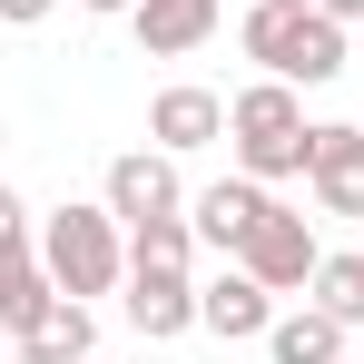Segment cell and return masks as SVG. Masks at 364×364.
<instances>
[{
  "label": "cell",
  "mask_w": 364,
  "mask_h": 364,
  "mask_svg": "<svg viewBox=\"0 0 364 364\" xmlns=\"http://www.w3.org/2000/svg\"><path fill=\"white\" fill-rule=\"evenodd\" d=\"M227 148H237V168H246V178H266V187L305 178V158H315L305 89H296V79H266V69H256L237 99H227Z\"/></svg>",
  "instance_id": "6da1fadb"
},
{
  "label": "cell",
  "mask_w": 364,
  "mask_h": 364,
  "mask_svg": "<svg viewBox=\"0 0 364 364\" xmlns=\"http://www.w3.org/2000/svg\"><path fill=\"white\" fill-rule=\"evenodd\" d=\"M40 266H50V286L60 296H119L128 286V227L109 217V197L89 207V197H69V207H50L40 217Z\"/></svg>",
  "instance_id": "7a4b0ae2"
},
{
  "label": "cell",
  "mask_w": 364,
  "mask_h": 364,
  "mask_svg": "<svg viewBox=\"0 0 364 364\" xmlns=\"http://www.w3.org/2000/svg\"><path fill=\"white\" fill-rule=\"evenodd\" d=\"M246 60L266 69V79H296V89H325V79H345V20H325V10H276V0H256L237 20Z\"/></svg>",
  "instance_id": "3957f363"
},
{
  "label": "cell",
  "mask_w": 364,
  "mask_h": 364,
  "mask_svg": "<svg viewBox=\"0 0 364 364\" xmlns=\"http://www.w3.org/2000/svg\"><path fill=\"white\" fill-rule=\"evenodd\" d=\"M237 266L266 286V296H305V286H315V266H325V237L305 227V207H286V197H276V207H266V227L246 237Z\"/></svg>",
  "instance_id": "277c9868"
},
{
  "label": "cell",
  "mask_w": 364,
  "mask_h": 364,
  "mask_svg": "<svg viewBox=\"0 0 364 364\" xmlns=\"http://www.w3.org/2000/svg\"><path fill=\"white\" fill-rule=\"evenodd\" d=\"M266 207H276V187L237 168V178H217V187H197V197H187V227H197V246H207V256H227V266H237L246 237L266 227Z\"/></svg>",
  "instance_id": "5b68a950"
},
{
  "label": "cell",
  "mask_w": 364,
  "mask_h": 364,
  "mask_svg": "<svg viewBox=\"0 0 364 364\" xmlns=\"http://www.w3.org/2000/svg\"><path fill=\"white\" fill-rule=\"evenodd\" d=\"M109 217L119 227H148V217H187V187H178V158L168 148H128V158H109Z\"/></svg>",
  "instance_id": "8992f818"
},
{
  "label": "cell",
  "mask_w": 364,
  "mask_h": 364,
  "mask_svg": "<svg viewBox=\"0 0 364 364\" xmlns=\"http://www.w3.org/2000/svg\"><path fill=\"white\" fill-rule=\"evenodd\" d=\"M128 325L148 335V345H178L187 325H197V266H128Z\"/></svg>",
  "instance_id": "52a82bcc"
},
{
  "label": "cell",
  "mask_w": 364,
  "mask_h": 364,
  "mask_svg": "<svg viewBox=\"0 0 364 364\" xmlns=\"http://www.w3.org/2000/svg\"><path fill=\"white\" fill-rule=\"evenodd\" d=\"M305 197H315L325 217H364V128H355V119H325V128H315Z\"/></svg>",
  "instance_id": "ba28073f"
},
{
  "label": "cell",
  "mask_w": 364,
  "mask_h": 364,
  "mask_svg": "<svg viewBox=\"0 0 364 364\" xmlns=\"http://www.w3.org/2000/svg\"><path fill=\"white\" fill-rule=\"evenodd\" d=\"M217 138H227V99H217V89H197V79H168V89L148 99V148L187 158V148H217Z\"/></svg>",
  "instance_id": "9c48e42d"
},
{
  "label": "cell",
  "mask_w": 364,
  "mask_h": 364,
  "mask_svg": "<svg viewBox=\"0 0 364 364\" xmlns=\"http://www.w3.org/2000/svg\"><path fill=\"white\" fill-rule=\"evenodd\" d=\"M197 325H207L217 345H266V325H276V296H266L246 266H217V276L197 286Z\"/></svg>",
  "instance_id": "30bf717a"
},
{
  "label": "cell",
  "mask_w": 364,
  "mask_h": 364,
  "mask_svg": "<svg viewBox=\"0 0 364 364\" xmlns=\"http://www.w3.org/2000/svg\"><path fill=\"white\" fill-rule=\"evenodd\" d=\"M217 20H227V0H138V10H128V30H138L148 60H187V50H207Z\"/></svg>",
  "instance_id": "8fae6325"
},
{
  "label": "cell",
  "mask_w": 364,
  "mask_h": 364,
  "mask_svg": "<svg viewBox=\"0 0 364 364\" xmlns=\"http://www.w3.org/2000/svg\"><path fill=\"white\" fill-rule=\"evenodd\" d=\"M345 335H355L345 315H325L315 296H296V305H276V325H266V355H276V364H335V355H345Z\"/></svg>",
  "instance_id": "7c38bea8"
},
{
  "label": "cell",
  "mask_w": 364,
  "mask_h": 364,
  "mask_svg": "<svg viewBox=\"0 0 364 364\" xmlns=\"http://www.w3.org/2000/svg\"><path fill=\"white\" fill-rule=\"evenodd\" d=\"M89 345H99V315L79 296H60L30 335H20V364H89Z\"/></svg>",
  "instance_id": "4fadbf2b"
},
{
  "label": "cell",
  "mask_w": 364,
  "mask_h": 364,
  "mask_svg": "<svg viewBox=\"0 0 364 364\" xmlns=\"http://www.w3.org/2000/svg\"><path fill=\"white\" fill-rule=\"evenodd\" d=\"M50 305H60V286H50L40 246H10V256H0V325H10V335H30Z\"/></svg>",
  "instance_id": "5bb4252c"
},
{
  "label": "cell",
  "mask_w": 364,
  "mask_h": 364,
  "mask_svg": "<svg viewBox=\"0 0 364 364\" xmlns=\"http://www.w3.org/2000/svg\"><path fill=\"white\" fill-rule=\"evenodd\" d=\"M207 246L187 217H148V227H128V266H197Z\"/></svg>",
  "instance_id": "9a60e30c"
},
{
  "label": "cell",
  "mask_w": 364,
  "mask_h": 364,
  "mask_svg": "<svg viewBox=\"0 0 364 364\" xmlns=\"http://www.w3.org/2000/svg\"><path fill=\"white\" fill-rule=\"evenodd\" d=\"M315 305H325V315H345V325H364V246L315 266Z\"/></svg>",
  "instance_id": "2e32d148"
},
{
  "label": "cell",
  "mask_w": 364,
  "mask_h": 364,
  "mask_svg": "<svg viewBox=\"0 0 364 364\" xmlns=\"http://www.w3.org/2000/svg\"><path fill=\"white\" fill-rule=\"evenodd\" d=\"M10 246H40V217H30V197H20V187L0 178V256H10Z\"/></svg>",
  "instance_id": "e0dca14e"
},
{
  "label": "cell",
  "mask_w": 364,
  "mask_h": 364,
  "mask_svg": "<svg viewBox=\"0 0 364 364\" xmlns=\"http://www.w3.org/2000/svg\"><path fill=\"white\" fill-rule=\"evenodd\" d=\"M50 10H60V0H0V20H10V30H40Z\"/></svg>",
  "instance_id": "ac0fdd59"
},
{
  "label": "cell",
  "mask_w": 364,
  "mask_h": 364,
  "mask_svg": "<svg viewBox=\"0 0 364 364\" xmlns=\"http://www.w3.org/2000/svg\"><path fill=\"white\" fill-rule=\"evenodd\" d=\"M315 10H325V20H345V30L364 20V0H315Z\"/></svg>",
  "instance_id": "d6986e66"
},
{
  "label": "cell",
  "mask_w": 364,
  "mask_h": 364,
  "mask_svg": "<svg viewBox=\"0 0 364 364\" xmlns=\"http://www.w3.org/2000/svg\"><path fill=\"white\" fill-rule=\"evenodd\" d=\"M79 10H109V20H128V10H138V0H79Z\"/></svg>",
  "instance_id": "ffe728a7"
},
{
  "label": "cell",
  "mask_w": 364,
  "mask_h": 364,
  "mask_svg": "<svg viewBox=\"0 0 364 364\" xmlns=\"http://www.w3.org/2000/svg\"><path fill=\"white\" fill-rule=\"evenodd\" d=\"M276 10H315V0H276Z\"/></svg>",
  "instance_id": "44dd1931"
},
{
  "label": "cell",
  "mask_w": 364,
  "mask_h": 364,
  "mask_svg": "<svg viewBox=\"0 0 364 364\" xmlns=\"http://www.w3.org/2000/svg\"><path fill=\"white\" fill-rule=\"evenodd\" d=\"M335 364H355V355H335Z\"/></svg>",
  "instance_id": "7402d4cb"
}]
</instances>
